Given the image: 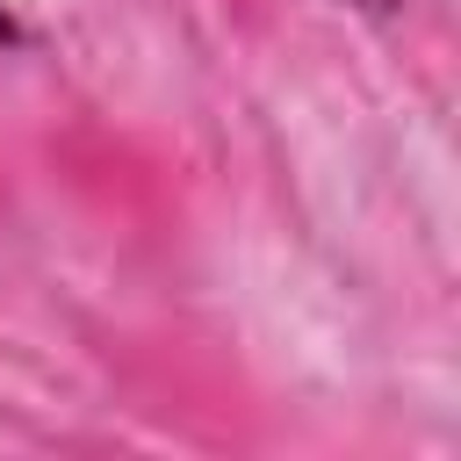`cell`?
Wrapping results in <instances>:
<instances>
[{
  "mask_svg": "<svg viewBox=\"0 0 461 461\" xmlns=\"http://www.w3.org/2000/svg\"><path fill=\"white\" fill-rule=\"evenodd\" d=\"M0 43H7V22H0Z\"/></svg>",
  "mask_w": 461,
  "mask_h": 461,
  "instance_id": "1",
  "label": "cell"
}]
</instances>
